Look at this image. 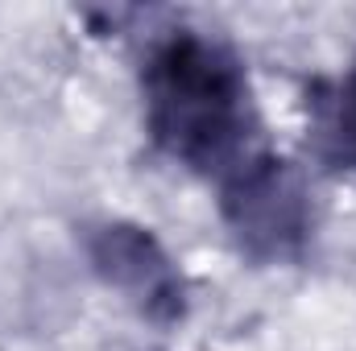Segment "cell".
<instances>
[{
    "label": "cell",
    "instance_id": "1",
    "mask_svg": "<svg viewBox=\"0 0 356 351\" xmlns=\"http://www.w3.org/2000/svg\"><path fill=\"white\" fill-rule=\"evenodd\" d=\"M141 103L154 145L203 178L220 182L266 149L245 62L203 29H170L149 46Z\"/></svg>",
    "mask_w": 356,
    "mask_h": 351
},
{
    "label": "cell",
    "instance_id": "2",
    "mask_svg": "<svg viewBox=\"0 0 356 351\" xmlns=\"http://www.w3.org/2000/svg\"><path fill=\"white\" fill-rule=\"evenodd\" d=\"M220 215L253 264H294L315 240V198L298 166L257 149L220 178Z\"/></svg>",
    "mask_w": 356,
    "mask_h": 351
},
{
    "label": "cell",
    "instance_id": "3",
    "mask_svg": "<svg viewBox=\"0 0 356 351\" xmlns=\"http://www.w3.org/2000/svg\"><path fill=\"white\" fill-rule=\"evenodd\" d=\"M95 277L116 289L145 323L175 327L191 310V285L166 244L129 219H99L83 236Z\"/></svg>",
    "mask_w": 356,
    "mask_h": 351
},
{
    "label": "cell",
    "instance_id": "4",
    "mask_svg": "<svg viewBox=\"0 0 356 351\" xmlns=\"http://www.w3.org/2000/svg\"><path fill=\"white\" fill-rule=\"evenodd\" d=\"M307 128L315 157L336 174L356 178V62L307 91Z\"/></svg>",
    "mask_w": 356,
    "mask_h": 351
}]
</instances>
